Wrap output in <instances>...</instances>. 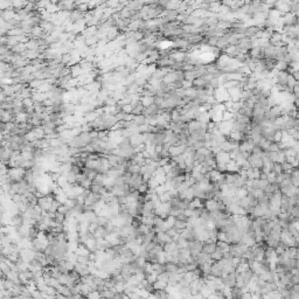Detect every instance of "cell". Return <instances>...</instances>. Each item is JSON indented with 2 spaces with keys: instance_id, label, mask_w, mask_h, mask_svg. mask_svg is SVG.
Masks as SVG:
<instances>
[{
  "instance_id": "cell-1",
  "label": "cell",
  "mask_w": 299,
  "mask_h": 299,
  "mask_svg": "<svg viewBox=\"0 0 299 299\" xmlns=\"http://www.w3.org/2000/svg\"><path fill=\"white\" fill-rule=\"evenodd\" d=\"M236 277H237V271H234V272L228 274L225 277H222L223 284H224L225 286L234 288V286L236 285Z\"/></svg>"
},
{
  "instance_id": "cell-2",
  "label": "cell",
  "mask_w": 299,
  "mask_h": 299,
  "mask_svg": "<svg viewBox=\"0 0 299 299\" xmlns=\"http://www.w3.org/2000/svg\"><path fill=\"white\" fill-rule=\"evenodd\" d=\"M185 150H186V145H173L170 148V154L171 157H177L185 153Z\"/></svg>"
},
{
  "instance_id": "cell-3",
  "label": "cell",
  "mask_w": 299,
  "mask_h": 299,
  "mask_svg": "<svg viewBox=\"0 0 299 299\" xmlns=\"http://www.w3.org/2000/svg\"><path fill=\"white\" fill-rule=\"evenodd\" d=\"M215 159H216V163H224V164H228L231 160L229 152H224V151H221L220 153H217L215 156Z\"/></svg>"
},
{
  "instance_id": "cell-4",
  "label": "cell",
  "mask_w": 299,
  "mask_h": 299,
  "mask_svg": "<svg viewBox=\"0 0 299 299\" xmlns=\"http://www.w3.org/2000/svg\"><path fill=\"white\" fill-rule=\"evenodd\" d=\"M216 248H217V242H211V243H203V249H202V251H204V252H207V254L211 255L213 252H215Z\"/></svg>"
},
{
  "instance_id": "cell-5",
  "label": "cell",
  "mask_w": 299,
  "mask_h": 299,
  "mask_svg": "<svg viewBox=\"0 0 299 299\" xmlns=\"http://www.w3.org/2000/svg\"><path fill=\"white\" fill-rule=\"evenodd\" d=\"M270 112H271V115H272V117H275V118H278V117H281V116H283V106L282 105H276V106H272L271 109H270Z\"/></svg>"
},
{
  "instance_id": "cell-6",
  "label": "cell",
  "mask_w": 299,
  "mask_h": 299,
  "mask_svg": "<svg viewBox=\"0 0 299 299\" xmlns=\"http://www.w3.org/2000/svg\"><path fill=\"white\" fill-rule=\"evenodd\" d=\"M204 207H206L209 211L216 210V209H217V201H215L214 199L206 200V202H204Z\"/></svg>"
},
{
  "instance_id": "cell-7",
  "label": "cell",
  "mask_w": 299,
  "mask_h": 299,
  "mask_svg": "<svg viewBox=\"0 0 299 299\" xmlns=\"http://www.w3.org/2000/svg\"><path fill=\"white\" fill-rule=\"evenodd\" d=\"M199 129H201V122H199L198 119H192L191 122H188V130H189V132L197 131Z\"/></svg>"
},
{
  "instance_id": "cell-8",
  "label": "cell",
  "mask_w": 299,
  "mask_h": 299,
  "mask_svg": "<svg viewBox=\"0 0 299 299\" xmlns=\"http://www.w3.org/2000/svg\"><path fill=\"white\" fill-rule=\"evenodd\" d=\"M177 230H179V233H181L185 228H187V222L186 221H182V220H179L177 218L175 222H174V225H173Z\"/></svg>"
},
{
  "instance_id": "cell-9",
  "label": "cell",
  "mask_w": 299,
  "mask_h": 299,
  "mask_svg": "<svg viewBox=\"0 0 299 299\" xmlns=\"http://www.w3.org/2000/svg\"><path fill=\"white\" fill-rule=\"evenodd\" d=\"M298 82H297V80L295 78V76L292 75V74H289L288 75V80H286V87L292 91V89H293V87L297 84Z\"/></svg>"
},
{
  "instance_id": "cell-10",
  "label": "cell",
  "mask_w": 299,
  "mask_h": 299,
  "mask_svg": "<svg viewBox=\"0 0 299 299\" xmlns=\"http://www.w3.org/2000/svg\"><path fill=\"white\" fill-rule=\"evenodd\" d=\"M177 270H178V264H175L173 262L165 263V271H167L170 274H175Z\"/></svg>"
},
{
  "instance_id": "cell-11",
  "label": "cell",
  "mask_w": 299,
  "mask_h": 299,
  "mask_svg": "<svg viewBox=\"0 0 299 299\" xmlns=\"http://www.w3.org/2000/svg\"><path fill=\"white\" fill-rule=\"evenodd\" d=\"M223 251H222V249L217 245V248H216V250H215V252H213L211 255H210V257L214 259V261H220V259H222L223 258Z\"/></svg>"
},
{
  "instance_id": "cell-12",
  "label": "cell",
  "mask_w": 299,
  "mask_h": 299,
  "mask_svg": "<svg viewBox=\"0 0 299 299\" xmlns=\"http://www.w3.org/2000/svg\"><path fill=\"white\" fill-rule=\"evenodd\" d=\"M282 167H283V173H286V174H291L293 171V165L288 163L286 160L282 163Z\"/></svg>"
},
{
  "instance_id": "cell-13",
  "label": "cell",
  "mask_w": 299,
  "mask_h": 299,
  "mask_svg": "<svg viewBox=\"0 0 299 299\" xmlns=\"http://www.w3.org/2000/svg\"><path fill=\"white\" fill-rule=\"evenodd\" d=\"M140 170H141V166L138 164H132L130 167L126 168V171H129L131 174H140Z\"/></svg>"
},
{
  "instance_id": "cell-14",
  "label": "cell",
  "mask_w": 299,
  "mask_h": 299,
  "mask_svg": "<svg viewBox=\"0 0 299 299\" xmlns=\"http://www.w3.org/2000/svg\"><path fill=\"white\" fill-rule=\"evenodd\" d=\"M275 68L278 69L279 71H286L288 68H289V63H286L285 61H278Z\"/></svg>"
},
{
  "instance_id": "cell-15",
  "label": "cell",
  "mask_w": 299,
  "mask_h": 299,
  "mask_svg": "<svg viewBox=\"0 0 299 299\" xmlns=\"http://www.w3.org/2000/svg\"><path fill=\"white\" fill-rule=\"evenodd\" d=\"M158 197H159V200H160L161 203L170 202V200L172 198V195L170 194V192H165V193H163V194H160V195H158Z\"/></svg>"
},
{
  "instance_id": "cell-16",
  "label": "cell",
  "mask_w": 299,
  "mask_h": 299,
  "mask_svg": "<svg viewBox=\"0 0 299 299\" xmlns=\"http://www.w3.org/2000/svg\"><path fill=\"white\" fill-rule=\"evenodd\" d=\"M283 34H281L278 30H274V33H272V35H271V39H270V42H272V41H282V39H283Z\"/></svg>"
},
{
  "instance_id": "cell-17",
  "label": "cell",
  "mask_w": 299,
  "mask_h": 299,
  "mask_svg": "<svg viewBox=\"0 0 299 299\" xmlns=\"http://www.w3.org/2000/svg\"><path fill=\"white\" fill-rule=\"evenodd\" d=\"M270 144H271V140H268V139H265V138H263V137H262L261 143H259V146L262 147V150H263V151L268 150V147L270 146Z\"/></svg>"
},
{
  "instance_id": "cell-18",
  "label": "cell",
  "mask_w": 299,
  "mask_h": 299,
  "mask_svg": "<svg viewBox=\"0 0 299 299\" xmlns=\"http://www.w3.org/2000/svg\"><path fill=\"white\" fill-rule=\"evenodd\" d=\"M266 180H268V182H270V184H275L276 180H277V174H276V172H275V171H271V172L268 174Z\"/></svg>"
},
{
  "instance_id": "cell-19",
  "label": "cell",
  "mask_w": 299,
  "mask_h": 299,
  "mask_svg": "<svg viewBox=\"0 0 299 299\" xmlns=\"http://www.w3.org/2000/svg\"><path fill=\"white\" fill-rule=\"evenodd\" d=\"M177 244H178V247L179 248H187L188 247V241L186 240V238H184V237H179V240L177 241Z\"/></svg>"
},
{
  "instance_id": "cell-20",
  "label": "cell",
  "mask_w": 299,
  "mask_h": 299,
  "mask_svg": "<svg viewBox=\"0 0 299 299\" xmlns=\"http://www.w3.org/2000/svg\"><path fill=\"white\" fill-rule=\"evenodd\" d=\"M137 189H138L141 194H145V193L148 191V184H147V182H141V184L137 187Z\"/></svg>"
},
{
  "instance_id": "cell-21",
  "label": "cell",
  "mask_w": 299,
  "mask_h": 299,
  "mask_svg": "<svg viewBox=\"0 0 299 299\" xmlns=\"http://www.w3.org/2000/svg\"><path fill=\"white\" fill-rule=\"evenodd\" d=\"M216 238H217V241H225V242H227V231H224V230H218V231H217V235H216Z\"/></svg>"
},
{
  "instance_id": "cell-22",
  "label": "cell",
  "mask_w": 299,
  "mask_h": 299,
  "mask_svg": "<svg viewBox=\"0 0 299 299\" xmlns=\"http://www.w3.org/2000/svg\"><path fill=\"white\" fill-rule=\"evenodd\" d=\"M282 138H283V131L281 130H277L276 133H275V137H274V140L275 143H281L282 141Z\"/></svg>"
},
{
  "instance_id": "cell-23",
  "label": "cell",
  "mask_w": 299,
  "mask_h": 299,
  "mask_svg": "<svg viewBox=\"0 0 299 299\" xmlns=\"http://www.w3.org/2000/svg\"><path fill=\"white\" fill-rule=\"evenodd\" d=\"M93 182H94V181L87 177V178H86V179H84V180H83V181H82L80 185H81L83 188H90V186L93 185Z\"/></svg>"
},
{
  "instance_id": "cell-24",
  "label": "cell",
  "mask_w": 299,
  "mask_h": 299,
  "mask_svg": "<svg viewBox=\"0 0 299 299\" xmlns=\"http://www.w3.org/2000/svg\"><path fill=\"white\" fill-rule=\"evenodd\" d=\"M66 218H67V217H66V215H64V214H62V213H60V211H56V214H55V220H56L57 222L63 223Z\"/></svg>"
},
{
  "instance_id": "cell-25",
  "label": "cell",
  "mask_w": 299,
  "mask_h": 299,
  "mask_svg": "<svg viewBox=\"0 0 299 299\" xmlns=\"http://www.w3.org/2000/svg\"><path fill=\"white\" fill-rule=\"evenodd\" d=\"M274 171L276 172L277 175L282 174L283 173V167H282V164L281 163H275V166H274Z\"/></svg>"
},
{
  "instance_id": "cell-26",
  "label": "cell",
  "mask_w": 299,
  "mask_h": 299,
  "mask_svg": "<svg viewBox=\"0 0 299 299\" xmlns=\"http://www.w3.org/2000/svg\"><path fill=\"white\" fill-rule=\"evenodd\" d=\"M269 158H270V160H271V161H274V163H278V152H274V151L269 152Z\"/></svg>"
},
{
  "instance_id": "cell-27",
  "label": "cell",
  "mask_w": 299,
  "mask_h": 299,
  "mask_svg": "<svg viewBox=\"0 0 299 299\" xmlns=\"http://www.w3.org/2000/svg\"><path fill=\"white\" fill-rule=\"evenodd\" d=\"M166 233H167V234H168V236H170V237L172 238V237H173L174 235H177V234L179 233V230H177V229H175L174 227H172V228H168V229L166 230Z\"/></svg>"
},
{
  "instance_id": "cell-28",
  "label": "cell",
  "mask_w": 299,
  "mask_h": 299,
  "mask_svg": "<svg viewBox=\"0 0 299 299\" xmlns=\"http://www.w3.org/2000/svg\"><path fill=\"white\" fill-rule=\"evenodd\" d=\"M252 168H254V179H261V173H262L261 168L258 167H252Z\"/></svg>"
},
{
  "instance_id": "cell-29",
  "label": "cell",
  "mask_w": 299,
  "mask_h": 299,
  "mask_svg": "<svg viewBox=\"0 0 299 299\" xmlns=\"http://www.w3.org/2000/svg\"><path fill=\"white\" fill-rule=\"evenodd\" d=\"M117 201H118L119 204L127 203V197L126 195H119V197H117Z\"/></svg>"
},
{
  "instance_id": "cell-30",
  "label": "cell",
  "mask_w": 299,
  "mask_h": 299,
  "mask_svg": "<svg viewBox=\"0 0 299 299\" xmlns=\"http://www.w3.org/2000/svg\"><path fill=\"white\" fill-rule=\"evenodd\" d=\"M247 178L250 179V180H254V168H252V166L247 170Z\"/></svg>"
},
{
  "instance_id": "cell-31",
  "label": "cell",
  "mask_w": 299,
  "mask_h": 299,
  "mask_svg": "<svg viewBox=\"0 0 299 299\" xmlns=\"http://www.w3.org/2000/svg\"><path fill=\"white\" fill-rule=\"evenodd\" d=\"M291 298L292 299H299V293L298 292H296V291H293V290H291Z\"/></svg>"
},
{
  "instance_id": "cell-32",
  "label": "cell",
  "mask_w": 299,
  "mask_h": 299,
  "mask_svg": "<svg viewBox=\"0 0 299 299\" xmlns=\"http://www.w3.org/2000/svg\"><path fill=\"white\" fill-rule=\"evenodd\" d=\"M161 151H163V144L161 145H157L156 146V152L157 153H161Z\"/></svg>"
},
{
  "instance_id": "cell-33",
  "label": "cell",
  "mask_w": 299,
  "mask_h": 299,
  "mask_svg": "<svg viewBox=\"0 0 299 299\" xmlns=\"http://www.w3.org/2000/svg\"><path fill=\"white\" fill-rule=\"evenodd\" d=\"M266 178H268V174L266 173H261V179H263V180H266Z\"/></svg>"
},
{
  "instance_id": "cell-34",
  "label": "cell",
  "mask_w": 299,
  "mask_h": 299,
  "mask_svg": "<svg viewBox=\"0 0 299 299\" xmlns=\"http://www.w3.org/2000/svg\"><path fill=\"white\" fill-rule=\"evenodd\" d=\"M296 159H297V161L299 163V153H297V156H296Z\"/></svg>"
}]
</instances>
